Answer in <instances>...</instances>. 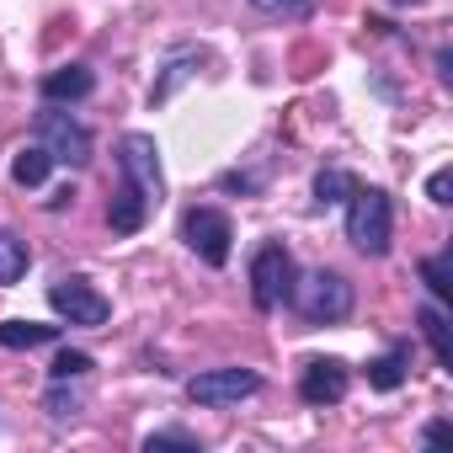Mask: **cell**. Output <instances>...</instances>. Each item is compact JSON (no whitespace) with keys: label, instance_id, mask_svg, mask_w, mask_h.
Instances as JSON below:
<instances>
[{"label":"cell","instance_id":"25","mask_svg":"<svg viewBox=\"0 0 453 453\" xmlns=\"http://www.w3.org/2000/svg\"><path fill=\"white\" fill-rule=\"evenodd\" d=\"M448 437H453V426H448V421H432V426H421V442H426V448H432V442H448Z\"/></svg>","mask_w":453,"mask_h":453},{"label":"cell","instance_id":"16","mask_svg":"<svg viewBox=\"0 0 453 453\" xmlns=\"http://www.w3.org/2000/svg\"><path fill=\"white\" fill-rule=\"evenodd\" d=\"M49 171H54V160H49L43 144H27V150H17V160H12V181H17V187H43Z\"/></svg>","mask_w":453,"mask_h":453},{"label":"cell","instance_id":"4","mask_svg":"<svg viewBox=\"0 0 453 453\" xmlns=\"http://www.w3.org/2000/svg\"><path fill=\"white\" fill-rule=\"evenodd\" d=\"M38 144L49 150V160L54 165H91V128L86 123H75L59 102H49L43 112H38Z\"/></svg>","mask_w":453,"mask_h":453},{"label":"cell","instance_id":"10","mask_svg":"<svg viewBox=\"0 0 453 453\" xmlns=\"http://www.w3.org/2000/svg\"><path fill=\"white\" fill-rule=\"evenodd\" d=\"M38 91H43V102H86L96 91V70L91 65H59L43 75Z\"/></svg>","mask_w":453,"mask_h":453},{"label":"cell","instance_id":"19","mask_svg":"<svg viewBox=\"0 0 453 453\" xmlns=\"http://www.w3.org/2000/svg\"><path fill=\"white\" fill-rule=\"evenodd\" d=\"M421 283L437 294V299H453V257L442 251V257H426L421 262Z\"/></svg>","mask_w":453,"mask_h":453},{"label":"cell","instance_id":"14","mask_svg":"<svg viewBox=\"0 0 453 453\" xmlns=\"http://www.w3.org/2000/svg\"><path fill=\"white\" fill-rule=\"evenodd\" d=\"M27 267H33L27 241H22V235H12V230H0V288L22 283V278H27Z\"/></svg>","mask_w":453,"mask_h":453},{"label":"cell","instance_id":"3","mask_svg":"<svg viewBox=\"0 0 453 453\" xmlns=\"http://www.w3.org/2000/svg\"><path fill=\"white\" fill-rule=\"evenodd\" d=\"M294 278H299V267H294L283 241L257 246V257H251V299H257V310H283L294 299Z\"/></svg>","mask_w":453,"mask_h":453},{"label":"cell","instance_id":"13","mask_svg":"<svg viewBox=\"0 0 453 453\" xmlns=\"http://www.w3.org/2000/svg\"><path fill=\"white\" fill-rule=\"evenodd\" d=\"M405 368H411V347H400V342H395L389 352H379V357L368 363V384L389 395V389H400V384H405Z\"/></svg>","mask_w":453,"mask_h":453},{"label":"cell","instance_id":"12","mask_svg":"<svg viewBox=\"0 0 453 453\" xmlns=\"http://www.w3.org/2000/svg\"><path fill=\"white\" fill-rule=\"evenodd\" d=\"M416 326H421V336H426V347H432L437 368H453V336H448L442 310H437V304H421V310H416Z\"/></svg>","mask_w":453,"mask_h":453},{"label":"cell","instance_id":"21","mask_svg":"<svg viewBox=\"0 0 453 453\" xmlns=\"http://www.w3.org/2000/svg\"><path fill=\"white\" fill-rule=\"evenodd\" d=\"M155 448H197V432H187V426H160V432L144 437V453H155Z\"/></svg>","mask_w":453,"mask_h":453},{"label":"cell","instance_id":"22","mask_svg":"<svg viewBox=\"0 0 453 453\" xmlns=\"http://www.w3.org/2000/svg\"><path fill=\"white\" fill-rule=\"evenodd\" d=\"M251 6H257L262 17H283V22H299V17H310V6H315V0H251Z\"/></svg>","mask_w":453,"mask_h":453},{"label":"cell","instance_id":"1","mask_svg":"<svg viewBox=\"0 0 453 453\" xmlns=\"http://www.w3.org/2000/svg\"><path fill=\"white\" fill-rule=\"evenodd\" d=\"M347 241L363 257H384L395 241V203L384 187H352L347 197Z\"/></svg>","mask_w":453,"mask_h":453},{"label":"cell","instance_id":"7","mask_svg":"<svg viewBox=\"0 0 453 453\" xmlns=\"http://www.w3.org/2000/svg\"><path fill=\"white\" fill-rule=\"evenodd\" d=\"M118 165H123V181L155 208L160 197H165V176H160V144L150 139V134H123V144H118Z\"/></svg>","mask_w":453,"mask_h":453},{"label":"cell","instance_id":"27","mask_svg":"<svg viewBox=\"0 0 453 453\" xmlns=\"http://www.w3.org/2000/svg\"><path fill=\"white\" fill-rule=\"evenodd\" d=\"M389 6H421V0H389Z\"/></svg>","mask_w":453,"mask_h":453},{"label":"cell","instance_id":"11","mask_svg":"<svg viewBox=\"0 0 453 453\" xmlns=\"http://www.w3.org/2000/svg\"><path fill=\"white\" fill-rule=\"evenodd\" d=\"M144 219H150V203L123 181V187H118V197L107 203V224H112V235H134V230H144Z\"/></svg>","mask_w":453,"mask_h":453},{"label":"cell","instance_id":"8","mask_svg":"<svg viewBox=\"0 0 453 453\" xmlns=\"http://www.w3.org/2000/svg\"><path fill=\"white\" fill-rule=\"evenodd\" d=\"M49 304H54V315H65L70 326H107V315H112L107 294H102L96 283H86V278H59V283L49 288Z\"/></svg>","mask_w":453,"mask_h":453},{"label":"cell","instance_id":"23","mask_svg":"<svg viewBox=\"0 0 453 453\" xmlns=\"http://www.w3.org/2000/svg\"><path fill=\"white\" fill-rule=\"evenodd\" d=\"M426 197H432L437 208H448V203H453V171H448V165L426 176Z\"/></svg>","mask_w":453,"mask_h":453},{"label":"cell","instance_id":"2","mask_svg":"<svg viewBox=\"0 0 453 453\" xmlns=\"http://www.w3.org/2000/svg\"><path fill=\"white\" fill-rule=\"evenodd\" d=\"M310 326H342L347 315H352V283L342 278V273H310V278H294V299H288Z\"/></svg>","mask_w":453,"mask_h":453},{"label":"cell","instance_id":"9","mask_svg":"<svg viewBox=\"0 0 453 453\" xmlns=\"http://www.w3.org/2000/svg\"><path fill=\"white\" fill-rule=\"evenodd\" d=\"M352 389V373L342 357H310L304 373H299V400L304 405H342Z\"/></svg>","mask_w":453,"mask_h":453},{"label":"cell","instance_id":"17","mask_svg":"<svg viewBox=\"0 0 453 453\" xmlns=\"http://www.w3.org/2000/svg\"><path fill=\"white\" fill-rule=\"evenodd\" d=\"M81 405H86V400L70 389V379H54V384H49V395H43V411H49L54 421H75V416H81Z\"/></svg>","mask_w":453,"mask_h":453},{"label":"cell","instance_id":"24","mask_svg":"<svg viewBox=\"0 0 453 453\" xmlns=\"http://www.w3.org/2000/svg\"><path fill=\"white\" fill-rule=\"evenodd\" d=\"M187 65H192V59H187V54H181V59H176V65H171V70H165V81H160V86H155V91H150V102H165V96H171V86H176V81H187V75H192V70H187Z\"/></svg>","mask_w":453,"mask_h":453},{"label":"cell","instance_id":"26","mask_svg":"<svg viewBox=\"0 0 453 453\" xmlns=\"http://www.w3.org/2000/svg\"><path fill=\"white\" fill-rule=\"evenodd\" d=\"M437 75H442V81H453V54H448V49L437 54Z\"/></svg>","mask_w":453,"mask_h":453},{"label":"cell","instance_id":"18","mask_svg":"<svg viewBox=\"0 0 453 453\" xmlns=\"http://www.w3.org/2000/svg\"><path fill=\"white\" fill-rule=\"evenodd\" d=\"M352 187H357V181H352L347 171H336V165H331V171H320V176H315V203H320V208L347 203V197H352Z\"/></svg>","mask_w":453,"mask_h":453},{"label":"cell","instance_id":"20","mask_svg":"<svg viewBox=\"0 0 453 453\" xmlns=\"http://www.w3.org/2000/svg\"><path fill=\"white\" fill-rule=\"evenodd\" d=\"M91 368H96V363H91V352H70V347H65V352L54 357V368H49V379H86Z\"/></svg>","mask_w":453,"mask_h":453},{"label":"cell","instance_id":"6","mask_svg":"<svg viewBox=\"0 0 453 453\" xmlns=\"http://www.w3.org/2000/svg\"><path fill=\"white\" fill-rule=\"evenodd\" d=\"M251 395H262V373H251V368H208V373L187 379V400L192 405H208V411L241 405Z\"/></svg>","mask_w":453,"mask_h":453},{"label":"cell","instance_id":"15","mask_svg":"<svg viewBox=\"0 0 453 453\" xmlns=\"http://www.w3.org/2000/svg\"><path fill=\"white\" fill-rule=\"evenodd\" d=\"M59 342V326H38V320H0V347H49Z\"/></svg>","mask_w":453,"mask_h":453},{"label":"cell","instance_id":"5","mask_svg":"<svg viewBox=\"0 0 453 453\" xmlns=\"http://www.w3.org/2000/svg\"><path fill=\"white\" fill-rule=\"evenodd\" d=\"M181 241L192 246L197 262L224 267V262H230V251H235V224H230V213H219V208H187Z\"/></svg>","mask_w":453,"mask_h":453}]
</instances>
